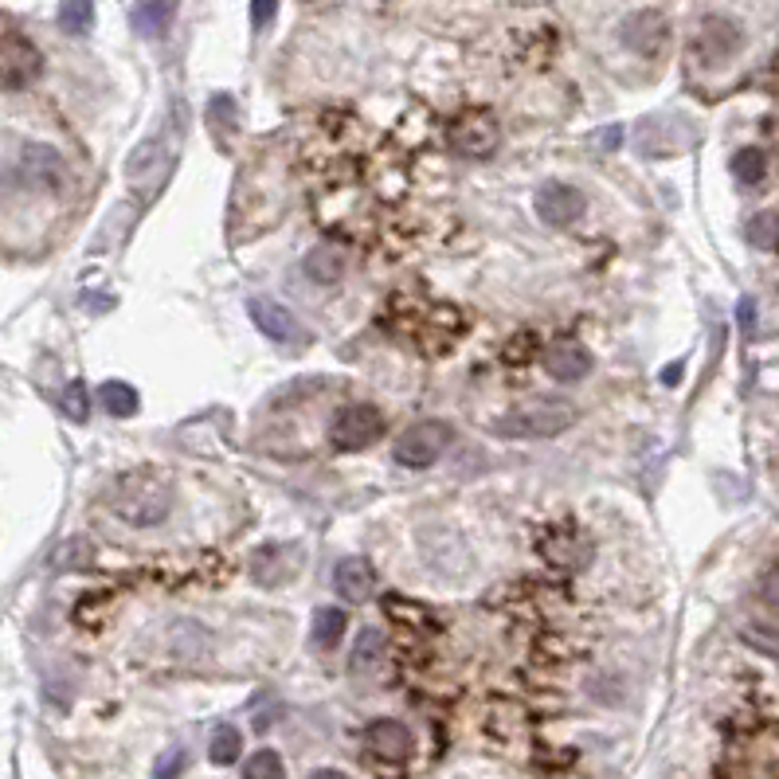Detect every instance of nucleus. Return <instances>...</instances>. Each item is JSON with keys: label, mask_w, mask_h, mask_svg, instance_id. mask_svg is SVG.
<instances>
[{"label": "nucleus", "mask_w": 779, "mask_h": 779, "mask_svg": "<svg viewBox=\"0 0 779 779\" xmlns=\"http://www.w3.org/2000/svg\"><path fill=\"white\" fill-rule=\"evenodd\" d=\"M24 161H28V169H32L36 176H48L51 184L63 176V161H59V153L55 150H48V145H28L24 150Z\"/></svg>", "instance_id": "21"}, {"label": "nucleus", "mask_w": 779, "mask_h": 779, "mask_svg": "<svg viewBox=\"0 0 779 779\" xmlns=\"http://www.w3.org/2000/svg\"><path fill=\"white\" fill-rule=\"evenodd\" d=\"M576 423V407L568 399H556V396H540V399H529V404H517L494 423V435L502 439H556L564 435L568 427Z\"/></svg>", "instance_id": "1"}, {"label": "nucleus", "mask_w": 779, "mask_h": 779, "mask_svg": "<svg viewBox=\"0 0 779 779\" xmlns=\"http://www.w3.org/2000/svg\"><path fill=\"white\" fill-rule=\"evenodd\" d=\"M545 368L553 381H564V384L584 381V376L591 373V353L580 341H556L545 353Z\"/></svg>", "instance_id": "13"}, {"label": "nucleus", "mask_w": 779, "mask_h": 779, "mask_svg": "<svg viewBox=\"0 0 779 779\" xmlns=\"http://www.w3.org/2000/svg\"><path fill=\"white\" fill-rule=\"evenodd\" d=\"M748 240L760 251H776V212H760L748 227Z\"/></svg>", "instance_id": "23"}, {"label": "nucleus", "mask_w": 779, "mask_h": 779, "mask_svg": "<svg viewBox=\"0 0 779 779\" xmlns=\"http://www.w3.org/2000/svg\"><path fill=\"white\" fill-rule=\"evenodd\" d=\"M381 435H384V415L376 404H348L330 423V443L337 451H365Z\"/></svg>", "instance_id": "4"}, {"label": "nucleus", "mask_w": 779, "mask_h": 779, "mask_svg": "<svg viewBox=\"0 0 779 779\" xmlns=\"http://www.w3.org/2000/svg\"><path fill=\"white\" fill-rule=\"evenodd\" d=\"M348 619L341 607H317L314 611V647H337Z\"/></svg>", "instance_id": "16"}, {"label": "nucleus", "mask_w": 779, "mask_h": 779, "mask_svg": "<svg viewBox=\"0 0 779 779\" xmlns=\"http://www.w3.org/2000/svg\"><path fill=\"white\" fill-rule=\"evenodd\" d=\"M208 122H212V130H216L220 122H224L227 130H235V102H232V94H216V99H212V107H208Z\"/></svg>", "instance_id": "25"}, {"label": "nucleus", "mask_w": 779, "mask_h": 779, "mask_svg": "<svg viewBox=\"0 0 779 779\" xmlns=\"http://www.w3.org/2000/svg\"><path fill=\"white\" fill-rule=\"evenodd\" d=\"M740 43H745L740 24H732V20H725V17H709L701 24V32H697V55H701L705 63H725V59L737 55Z\"/></svg>", "instance_id": "9"}, {"label": "nucleus", "mask_w": 779, "mask_h": 779, "mask_svg": "<svg viewBox=\"0 0 779 779\" xmlns=\"http://www.w3.org/2000/svg\"><path fill=\"white\" fill-rule=\"evenodd\" d=\"M533 208H537V220L548 227H568L576 224V220L588 212V200H584L580 189H573V184H560V181H548L537 189V200H533Z\"/></svg>", "instance_id": "5"}, {"label": "nucleus", "mask_w": 779, "mask_h": 779, "mask_svg": "<svg viewBox=\"0 0 779 779\" xmlns=\"http://www.w3.org/2000/svg\"><path fill=\"white\" fill-rule=\"evenodd\" d=\"M763 173H768V158H763L756 145H748V150H740L737 158H732V176H737L740 184H760Z\"/></svg>", "instance_id": "20"}, {"label": "nucleus", "mask_w": 779, "mask_h": 779, "mask_svg": "<svg viewBox=\"0 0 779 779\" xmlns=\"http://www.w3.org/2000/svg\"><path fill=\"white\" fill-rule=\"evenodd\" d=\"M365 748L376 756V760H384V763H404V760H412L415 740H412V732H407V725H399V721H373L365 729Z\"/></svg>", "instance_id": "10"}, {"label": "nucleus", "mask_w": 779, "mask_h": 779, "mask_svg": "<svg viewBox=\"0 0 779 779\" xmlns=\"http://www.w3.org/2000/svg\"><path fill=\"white\" fill-rule=\"evenodd\" d=\"M153 153H158V138H145V141L138 145V150L130 153V165H125V173H130V176H141L145 169L153 165V161H150Z\"/></svg>", "instance_id": "27"}, {"label": "nucleus", "mask_w": 779, "mask_h": 779, "mask_svg": "<svg viewBox=\"0 0 779 779\" xmlns=\"http://www.w3.org/2000/svg\"><path fill=\"white\" fill-rule=\"evenodd\" d=\"M376 650H381V630H365V635H361V643H357V650H353V666H357V670H365V666L373 662Z\"/></svg>", "instance_id": "28"}, {"label": "nucleus", "mask_w": 779, "mask_h": 779, "mask_svg": "<svg viewBox=\"0 0 779 779\" xmlns=\"http://www.w3.org/2000/svg\"><path fill=\"white\" fill-rule=\"evenodd\" d=\"M176 9H181V0H138V4H133V28H138L141 36L158 40V36L169 32Z\"/></svg>", "instance_id": "14"}, {"label": "nucleus", "mask_w": 779, "mask_h": 779, "mask_svg": "<svg viewBox=\"0 0 779 779\" xmlns=\"http://www.w3.org/2000/svg\"><path fill=\"white\" fill-rule=\"evenodd\" d=\"M208 756H212V763H235L243 756V737L240 729H232V725H220L216 732H212V745H208Z\"/></svg>", "instance_id": "19"}, {"label": "nucleus", "mask_w": 779, "mask_h": 779, "mask_svg": "<svg viewBox=\"0 0 779 779\" xmlns=\"http://www.w3.org/2000/svg\"><path fill=\"white\" fill-rule=\"evenodd\" d=\"M502 141V130L494 122V114L486 110H474V114L458 118L455 130H451V145H455L463 158H489V153L498 150Z\"/></svg>", "instance_id": "6"}, {"label": "nucleus", "mask_w": 779, "mask_h": 779, "mask_svg": "<svg viewBox=\"0 0 779 779\" xmlns=\"http://www.w3.org/2000/svg\"><path fill=\"white\" fill-rule=\"evenodd\" d=\"M243 776H247V779H282V776H286V768H282V756H279V752L263 748V752H255V756L247 760Z\"/></svg>", "instance_id": "22"}, {"label": "nucleus", "mask_w": 779, "mask_h": 779, "mask_svg": "<svg viewBox=\"0 0 779 779\" xmlns=\"http://www.w3.org/2000/svg\"><path fill=\"white\" fill-rule=\"evenodd\" d=\"M36 75H40V51H36L24 36H9V40L0 43V83L20 91V87H28Z\"/></svg>", "instance_id": "8"}, {"label": "nucleus", "mask_w": 779, "mask_h": 779, "mask_svg": "<svg viewBox=\"0 0 779 779\" xmlns=\"http://www.w3.org/2000/svg\"><path fill=\"white\" fill-rule=\"evenodd\" d=\"M274 12H279V0H251V20H255V28L271 24Z\"/></svg>", "instance_id": "29"}, {"label": "nucleus", "mask_w": 779, "mask_h": 779, "mask_svg": "<svg viewBox=\"0 0 779 779\" xmlns=\"http://www.w3.org/2000/svg\"><path fill=\"white\" fill-rule=\"evenodd\" d=\"M737 314H740V330H745V337H756V325H760V322H756V317H760V314H756V302L745 299Z\"/></svg>", "instance_id": "30"}, {"label": "nucleus", "mask_w": 779, "mask_h": 779, "mask_svg": "<svg viewBox=\"0 0 779 779\" xmlns=\"http://www.w3.org/2000/svg\"><path fill=\"white\" fill-rule=\"evenodd\" d=\"M670 40V20L662 12H635V17L623 24V43L639 55H658Z\"/></svg>", "instance_id": "11"}, {"label": "nucleus", "mask_w": 779, "mask_h": 779, "mask_svg": "<svg viewBox=\"0 0 779 779\" xmlns=\"http://www.w3.org/2000/svg\"><path fill=\"white\" fill-rule=\"evenodd\" d=\"M678 373H681L678 365H670V368H666V384H678Z\"/></svg>", "instance_id": "31"}, {"label": "nucleus", "mask_w": 779, "mask_h": 779, "mask_svg": "<svg viewBox=\"0 0 779 779\" xmlns=\"http://www.w3.org/2000/svg\"><path fill=\"white\" fill-rule=\"evenodd\" d=\"M63 404H67V415H71V419H87V384L83 381L67 384Z\"/></svg>", "instance_id": "26"}, {"label": "nucleus", "mask_w": 779, "mask_h": 779, "mask_svg": "<svg viewBox=\"0 0 779 779\" xmlns=\"http://www.w3.org/2000/svg\"><path fill=\"white\" fill-rule=\"evenodd\" d=\"M247 314H251V322H255L259 330H263L271 341H279V345L302 348V345L310 341L306 330L299 325V317H294L286 306H279V302H271V299H251V302H247Z\"/></svg>", "instance_id": "7"}, {"label": "nucleus", "mask_w": 779, "mask_h": 779, "mask_svg": "<svg viewBox=\"0 0 779 779\" xmlns=\"http://www.w3.org/2000/svg\"><path fill=\"white\" fill-rule=\"evenodd\" d=\"M94 24V4L91 0H63V9H59V28L67 36H87Z\"/></svg>", "instance_id": "18"}, {"label": "nucleus", "mask_w": 779, "mask_h": 779, "mask_svg": "<svg viewBox=\"0 0 779 779\" xmlns=\"http://www.w3.org/2000/svg\"><path fill=\"white\" fill-rule=\"evenodd\" d=\"M99 404L107 407L110 415H133L138 412V392L130 388V384H122V381H107L99 388Z\"/></svg>", "instance_id": "17"}, {"label": "nucleus", "mask_w": 779, "mask_h": 779, "mask_svg": "<svg viewBox=\"0 0 779 779\" xmlns=\"http://www.w3.org/2000/svg\"><path fill=\"white\" fill-rule=\"evenodd\" d=\"M533 348H537V333H517L514 341L506 345V361L509 365H525V361H533Z\"/></svg>", "instance_id": "24"}, {"label": "nucleus", "mask_w": 779, "mask_h": 779, "mask_svg": "<svg viewBox=\"0 0 779 779\" xmlns=\"http://www.w3.org/2000/svg\"><path fill=\"white\" fill-rule=\"evenodd\" d=\"M333 588H337V596L348 599V604L373 599V591H376L373 564H368L365 556H345V560L337 564V573H333Z\"/></svg>", "instance_id": "12"}, {"label": "nucleus", "mask_w": 779, "mask_h": 779, "mask_svg": "<svg viewBox=\"0 0 779 779\" xmlns=\"http://www.w3.org/2000/svg\"><path fill=\"white\" fill-rule=\"evenodd\" d=\"M114 514L125 517L130 525H158L169 517L173 506V486L158 471H133L122 474L114 486Z\"/></svg>", "instance_id": "2"}, {"label": "nucleus", "mask_w": 779, "mask_h": 779, "mask_svg": "<svg viewBox=\"0 0 779 779\" xmlns=\"http://www.w3.org/2000/svg\"><path fill=\"white\" fill-rule=\"evenodd\" d=\"M306 274L314 282H322V286H333L345 274V255L337 247H314L306 255Z\"/></svg>", "instance_id": "15"}, {"label": "nucleus", "mask_w": 779, "mask_h": 779, "mask_svg": "<svg viewBox=\"0 0 779 779\" xmlns=\"http://www.w3.org/2000/svg\"><path fill=\"white\" fill-rule=\"evenodd\" d=\"M451 439H455L451 423L419 419V423H412L404 435H399L396 447H392V455H396V463L407 466V471H427V466L439 463L443 451L451 447Z\"/></svg>", "instance_id": "3"}]
</instances>
